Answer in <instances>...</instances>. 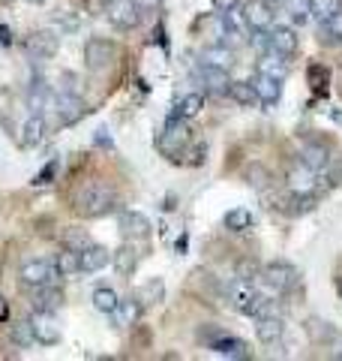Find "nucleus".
<instances>
[{
  "label": "nucleus",
  "instance_id": "nucleus-24",
  "mask_svg": "<svg viewBox=\"0 0 342 361\" xmlns=\"http://www.w3.org/2000/svg\"><path fill=\"white\" fill-rule=\"evenodd\" d=\"M201 63H210V66H222V70H228V66L234 63V51L228 49L225 42L208 45V49L201 51Z\"/></svg>",
  "mask_w": 342,
  "mask_h": 361
},
{
  "label": "nucleus",
  "instance_id": "nucleus-14",
  "mask_svg": "<svg viewBox=\"0 0 342 361\" xmlns=\"http://www.w3.org/2000/svg\"><path fill=\"white\" fill-rule=\"evenodd\" d=\"M243 18H246L249 30H270L273 27V9L265 0H253V4L243 9Z\"/></svg>",
  "mask_w": 342,
  "mask_h": 361
},
{
  "label": "nucleus",
  "instance_id": "nucleus-30",
  "mask_svg": "<svg viewBox=\"0 0 342 361\" xmlns=\"http://www.w3.org/2000/svg\"><path fill=\"white\" fill-rule=\"evenodd\" d=\"M111 259H114V268H118L120 274H132V268L139 265V250H135V247H129V244H123Z\"/></svg>",
  "mask_w": 342,
  "mask_h": 361
},
{
  "label": "nucleus",
  "instance_id": "nucleus-22",
  "mask_svg": "<svg viewBox=\"0 0 342 361\" xmlns=\"http://www.w3.org/2000/svg\"><path fill=\"white\" fill-rule=\"evenodd\" d=\"M300 160L310 169H315V172H324V169L330 166V151L324 148V145L310 142V145H303L300 148Z\"/></svg>",
  "mask_w": 342,
  "mask_h": 361
},
{
  "label": "nucleus",
  "instance_id": "nucleus-12",
  "mask_svg": "<svg viewBox=\"0 0 342 361\" xmlns=\"http://www.w3.org/2000/svg\"><path fill=\"white\" fill-rule=\"evenodd\" d=\"M315 180H318V172L306 166L303 160L289 169V190H291V193H312Z\"/></svg>",
  "mask_w": 342,
  "mask_h": 361
},
{
  "label": "nucleus",
  "instance_id": "nucleus-27",
  "mask_svg": "<svg viewBox=\"0 0 342 361\" xmlns=\"http://www.w3.org/2000/svg\"><path fill=\"white\" fill-rule=\"evenodd\" d=\"M141 301L139 298H135V295H129L127 301H120L118 304V310H114V316H118V322L120 325H135V322H139L141 319Z\"/></svg>",
  "mask_w": 342,
  "mask_h": 361
},
{
  "label": "nucleus",
  "instance_id": "nucleus-19",
  "mask_svg": "<svg viewBox=\"0 0 342 361\" xmlns=\"http://www.w3.org/2000/svg\"><path fill=\"white\" fill-rule=\"evenodd\" d=\"M267 39H270V49L273 51H282L285 58L298 51V33H294L291 27H270L267 30Z\"/></svg>",
  "mask_w": 342,
  "mask_h": 361
},
{
  "label": "nucleus",
  "instance_id": "nucleus-31",
  "mask_svg": "<svg viewBox=\"0 0 342 361\" xmlns=\"http://www.w3.org/2000/svg\"><path fill=\"white\" fill-rule=\"evenodd\" d=\"M222 223H225L228 232H246L249 226H253V214H249L246 208H232V211L225 214Z\"/></svg>",
  "mask_w": 342,
  "mask_h": 361
},
{
  "label": "nucleus",
  "instance_id": "nucleus-20",
  "mask_svg": "<svg viewBox=\"0 0 342 361\" xmlns=\"http://www.w3.org/2000/svg\"><path fill=\"white\" fill-rule=\"evenodd\" d=\"M42 139H45V118L39 111H30V118L25 121V127H21V145H25V148H37Z\"/></svg>",
  "mask_w": 342,
  "mask_h": 361
},
{
  "label": "nucleus",
  "instance_id": "nucleus-23",
  "mask_svg": "<svg viewBox=\"0 0 342 361\" xmlns=\"http://www.w3.org/2000/svg\"><path fill=\"white\" fill-rule=\"evenodd\" d=\"M258 73L285 78V73H289V61H285V54H282V51L267 49L265 54H261V61H258Z\"/></svg>",
  "mask_w": 342,
  "mask_h": 361
},
{
  "label": "nucleus",
  "instance_id": "nucleus-6",
  "mask_svg": "<svg viewBox=\"0 0 342 361\" xmlns=\"http://www.w3.org/2000/svg\"><path fill=\"white\" fill-rule=\"evenodd\" d=\"M265 280L277 292H291V289H298L300 274H298V268L289 265V262H267L265 265Z\"/></svg>",
  "mask_w": 342,
  "mask_h": 361
},
{
  "label": "nucleus",
  "instance_id": "nucleus-46",
  "mask_svg": "<svg viewBox=\"0 0 342 361\" xmlns=\"http://www.w3.org/2000/svg\"><path fill=\"white\" fill-rule=\"evenodd\" d=\"M27 4H33V6H39V4H45V0H27Z\"/></svg>",
  "mask_w": 342,
  "mask_h": 361
},
{
  "label": "nucleus",
  "instance_id": "nucleus-39",
  "mask_svg": "<svg viewBox=\"0 0 342 361\" xmlns=\"http://www.w3.org/2000/svg\"><path fill=\"white\" fill-rule=\"evenodd\" d=\"M310 85L315 90H327V70H322V66H310Z\"/></svg>",
  "mask_w": 342,
  "mask_h": 361
},
{
  "label": "nucleus",
  "instance_id": "nucleus-34",
  "mask_svg": "<svg viewBox=\"0 0 342 361\" xmlns=\"http://www.w3.org/2000/svg\"><path fill=\"white\" fill-rule=\"evenodd\" d=\"M201 109H204V97L201 94H186V97H180V103H177V115L189 121V118L201 115Z\"/></svg>",
  "mask_w": 342,
  "mask_h": 361
},
{
  "label": "nucleus",
  "instance_id": "nucleus-7",
  "mask_svg": "<svg viewBox=\"0 0 342 361\" xmlns=\"http://www.w3.org/2000/svg\"><path fill=\"white\" fill-rule=\"evenodd\" d=\"M118 58V45L108 42V39H87L84 45V63H87V70H106V66Z\"/></svg>",
  "mask_w": 342,
  "mask_h": 361
},
{
  "label": "nucleus",
  "instance_id": "nucleus-17",
  "mask_svg": "<svg viewBox=\"0 0 342 361\" xmlns=\"http://www.w3.org/2000/svg\"><path fill=\"white\" fill-rule=\"evenodd\" d=\"M282 334H285V322L279 316H258L255 337L261 343H277V341H282Z\"/></svg>",
  "mask_w": 342,
  "mask_h": 361
},
{
  "label": "nucleus",
  "instance_id": "nucleus-11",
  "mask_svg": "<svg viewBox=\"0 0 342 361\" xmlns=\"http://www.w3.org/2000/svg\"><path fill=\"white\" fill-rule=\"evenodd\" d=\"M208 346L213 349L216 355H225V358H246L249 355V349H246L243 341H237V337H232V334H222V331L210 334Z\"/></svg>",
  "mask_w": 342,
  "mask_h": 361
},
{
  "label": "nucleus",
  "instance_id": "nucleus-40",
  "mask_svg": "<svg viewBox=\"0 0 342 361\" xmlns=\"http://www.w3.org/2000/svg\"><path fill=\"white\" fill-rule=\"evenodd\" d=\"M66 247H72V250L82 253L84 247H90V238H87V235H82V232H70V235H66Z\"/></svg>",
  "mask_w": 342,
  "mask_h": 361
},
{
  "label": "nucleus",
  "instance_id": "nucleus-42",
  "mask_svg": "<svg viewBox=\"0 0 342 361\" xmlns=\"http://www.w3.org/2000/svg\"><path fill=\"white\" fill-rule=\"evenodd\" d=\"M94 139H96V145H99V148H111V135H108V130H96V135H94Z\"/></svg>",
  "mask_w": 342,
  "mask_h": 361
},
{
  "label": "nucleus",
  "instance_id": "nucleus-38",
  "mask_svg": "<svg viewBox=\"0 0 342 361\" xmlns=\"http://www.w3.org/2000/svg\"><path fill=\"white\" fill-rule=\"evenodd\" d=\"M57 169H61V160H51L37 178H33V184H37V187H49L51 180H54V175H57Z\"/></svg>",
  "mask_w": 342,
  "mask_h": 361
},
{
  "label": "nucleus",
  "instance_id": "nucleus-4",
  "mask_svg": "<svg viewBox=\"0 0 342 361\" xmlns=\"http://www.w3.org/2000/svg\"><path fill=\"white\" fill-rule=\"evenodd\" d=\"M21 283L27 289H37V286H49V283H57V277H61V271H57L54 262L49 259H30V262L21 265Z\"/></svg>",
  "mask_w": 342,
  "mask_h": 361
},
{
  "label": "nucleus",
  "instance_id": "nucleus-32",
  "mask_svg": "<svg viewBox=\"0 0 342 361\" xmlns=\"http://www.w3.org/2000/svg\"><path fill=\"white\" fill-rule=\"evenodd\" d=\"M45 106H49V85L45 82H33L30 90H27V109L30 111H45Z\"/></svg>",
  "mask_w": 342,
  "mask_h": 361
},
{
  "label": "nucleus",
  "instance_id": "nucleus-1",
  "mask_svg": "<svg viewBox=\"0 0 342 361\" xmlns=\"http://www.w3.org/2000/svg\"><path fill=\"white\" fill-rule=\"evenodd\" d=\"M114 208V190L102 180H90L75 193V211L82 217H102Z\"/></svg>",
  "mask_w": 342,
  "mask_h": 361
},
{
  "label": "nucleus",
  "instance_id": "nucleus-15",
  "mask_svg": "<svg viewBox=\"0 0 342 361\" xmlns=\"http://www.w3.org/2000/svg\"><path fill=\"white\" fill-rule=\"evenodd\" d=\"M30 304H33V310L54 313L57 307H61V289H57V283H49V286H37V289H30Z\"/></svg>",
  "mask_w": 342,
  "mask_h": 361
},
{
  "label": "nucleus",
  "instance_id": "nucleus-29",
  "mask_svg": "<svg viewBox=\"0 0 342 361\" xmlns=\"http://www.w3.org/2000/svg\"><path fill=\"white\" fill-rule=\"evenodd\" d=\"M118 304H120V298H118V292H114L111 286H99V289L94 292V307H96L99 313L114 316V310H118Z\"/></svg>",
  "mask_w": 342,
  "mask_h": 361
},
{
  "label": "nucleus",
  "instance_id": "nucleus-18",
  "mask_svg": "<svg viewBox=\"0 0 342 361\" xmlns=\"http://www.w3.org/2000/svg\"><path fill=\"white\" fill-rule=\"evenodd\" d=\"M120 229H123V235H132V238H147L153 226L139 211H123L120 214Z\"/></svg>",
  "mask_w": 342,
  "mask_h": 361
},
{
  "label": "nucleus",
  "instance_id": "nucleus-37",
  "mask_svg": "<svg viewBox=\"0 0 342 361\" xmlns=\"http://www.w3.org/2000/svg\"><path fill=\"white\" fill-rule=\"evenodd\" d=\"M312 13H318V18H330L334 13H339V0H312Z\"/></svg>",
  "mask_w": 342,
  "mask_h": 361
},
{
  "label": "nucleus",
  "instance_id": "nucleus-45",
  "mask_svg": "<svg viewBox=\"0 0 342 361\" xmlns=\"http://www.w3.org/2000/svg\"><path fill=\"white\" fill-rule=\"evenodd\" d=\"M9 42H13V37H9V27L0 25V45H9Z\"/></svg>",
  "mask_w": 342,
  "mask_h": 361
},
{
  "label": "nucleus",
  "instance_id": "nucleus-2",
  "mask_svg": "<svg viewBox=\"0 0 342 361\" xmlns=\"http://www.w3.org/2000/svg\"><path fill=\"white\" fill-rule=\"evenodd\" d=\"M225 295H228V304H232L234 310H241V313H246V316H265V310H267V298L265 295H258V289L253 286V280L249 277H237V280H232L228 283V289H225Z\"/></svg>",
  "mask_w": 342,
  "mask_h": 361
},
{
  "label": "nucleus",
  "instance_id": "nucleus-25",
  "mask_svg": "<svg viewBox=\"0 0 342 361\" xmlns=\"http://www.w3.org/2000/svg\"><path fill=\"white\" fill-rule=\"evenodd\" d=\"M225 94H228V99H232V103H237V106H253V103H258L253 82H228Z\"/></svg>",
  "mask_w": 342,
  "mask_h": 361
},
{
  "label": "nucleus",
  "instance_id": "nucleus-33",
  "mask_svg": "<svg viewBox=\"0 0 342 361\" xmlns=\"http://www.w3.org/2000/svg\"><path fill=\"white\" fill-rule=\"evenodd\" d=\"M9 337H13V343H15V346H33V343H37V334H33L30 319L13 322V329H9Z\"/></svg>",
  "mask_w": 342,
  "mask_h": 361
},
{
  "label": "nucleus",
  "instance_id": "nucleus-35",
  "mask_svg": "<svg viewBox=\"0 0 342 361\" xmlns=\"http://www.w3.org/2000/svg\"><path fill=\"white\" fill-rule=\"evenodd\" d=\"M285 13H289L294 21H310L312 18V0H282Z\"/></svg>",
  "mask_w": 342,
  "mask_h": 361
},
{
  "label": "nucleus",
  "instance_id": "nucleus-41",
  "mask_svg": "<svg viewBox=\"0 0 342 361\" xmlns=\"http://www.w3.org/2000/svg\"><path fill=\"white\" fill-rule=\"evenodd\" d=\"M241 0H213V9L216 13H228V9H237Z\"/></svg>",
  "mask_w": 342,
  "mask_h": 361
},
{
  "label": "nucleus",
  "instance_id": "nucleus-5",
  "mask_svg": "<svg viewBox=\"0 0 342 361\" xmlns=\"http://www.w3.org/2000/svg\"><path fill=\"white\" fill-rule=\"evenodd\" d=\"M106 16L114 27L132 30L141 21V9L135 0H106Z\"/></svg>",
  "mask_w": 342,
  "mask_h": 361
},
{
  "label": "nucleus",
  "instance_id": "nucleus-28",
  "mask_svg": "<svg viewBox=\"0 0 342 361\" xmlns=\"http://www.w3.org/2000/svg\"><path fill=\"white\" fill-rule=\"evenodd\" d=\"M135 298H139L141 301V307H151V304H159V301H163L165 298V283H163V280H147V283L139 289V292H135Z\"/></svg>",
  "mask_w": 342,
  "mask_h": 361
},
{
  "label": "nucleus",
  "instance_id": "nucleus-3",
  "mask_svg": "<svg viewBox=\"0 0 342 361\" xmlns=\"http://www.w3.org/2000/svg\"><path fill=\"white\" fill-rule=\"evenodd\" d=\"M189 127H186V118H180V115H175V118H168L165 121V130L159 133V139H156V148L163 151L168 160H177L180 157V151L189 145Z\"/></svg>",
  "mask_w": 342,
  "mask_h": 361
},
{
  "label": "nucleus",
  "instance_id": "nucleus-10",
  "mask_svg": "<svg viewBox=\"0 0 342 361\" xmlns=\"http://www.w3.org/2000/svg\"><path fill=\"white\" fill-rule=\"evenodd\" d=\"M30 325H33V334H37V343L54 346L57 341H61V325H57L54 313L33 310V316H30Z\"/></svg>",
  "mask_w": 342,
  "mask_h": 361
},
{
  "label": "nucleus",
  "instance_id": "nucleus-36",
  "mask_svg": "<svg viewBox=\"0 0 342 361\" xmlns=\"http://www.w3.org/2000/svg\"><path fill=\"white\" fill-rule=\"evenodd\" d=\"M322 33H327V39L342 42V9H339V13H334L330 18H324V21H322Z\"/></svg>",
  "mask_w": 342,
  "mask_h": 361
},
{
  "label": "nucleus",
  "instance_id": "nucleus-8",
  "mask_svg": "<svg viewBox=\"0 0 342 361\" xmlns=\"http://www.w3.org/2000/svg\"><path fill=\"white\" fill-rule=\"evenodd\" d=\"M54 111H57V123H61V127H72V123H78L84 118L87 106L75 94H57L54 97Z\"/></svg>",
  "mask_w": 342,
  "mask_h": 361
},
{
  "label": "nucleus",
  "instance_id": "nucleus-9",
  "mask_svg": "<svg viewBox=\"0 0 342 361\" xmlns=\"http://www.w3.org/2000/svg\"><path fill=\"white\" fill-rule=\"evenodd\" d=\"M25 49H27L30 58L49 61V58L57 54V49H61V39H57L51 30H37V33H30V37L25 39Z\"/></svg>",
  "mask_w": 342,
  "mask_h": 361
},
{
  "label": "nucleus",
  "instance_id": "nucleus-21",
  "mask_svg": "<svg viewBox=\"0 0 342 361\" xmlns=\"http://www.w3.org/2000/svg\"><path fill=\"white\" fill-rule=\"evenodd\" d=\"M198 78L204 85H208V90H213V94H225L228 87V70H222V66H210V63H201L198 66Z\"/></svg>",
  "mask_w": 342,
  "mask_h": 361
},
{
  "label": "nucleus",
  "instance_id": "nucleus-16",
  "mask_svg": "<svg viewBox=\"0 0 342 361\" xmlns=\"http://www.w3.org/2000/svg\"><path fill=\"white\" fill-rule=\"evenodd\" d=\"M78 259H82V274H96V271H102L111 262V253L106 250V247L90 244V247H84V250L78 253Z\"/></svg>",
  "mask_w": 342,
  "mask_h": 361
},
{
  "label": "nucleus",
  "instance_id": "nucleus-13",
  "mask_svg": "<svg viewBox=\"0 0 342 361\" xmlns=\"http://www.w3.org/2000/svg\"><path fill=\"white\" fill-rule=\"evenodd\" d=\"M255 97H258V103H265V106H277L279 103V97H282V78L277 75H265V73H258L255 75Z\"/></svg>",
  "mask_w": 342,
  "mask_h": 361
},
{
  "label": "nucleus",
  "instance_id": "nucleus-26",
  "mask_svg": "<svg viewBox=\"0 0 342 361\" xmlns=\"http://www.w3.org/2000/svg\"><path fill=\"white\" fill-rule=\"evenodd\" d=\"M54 265H57V271H61V277L82 274V259H78V250H72V247H66V250L57 253Z\"/></svg>",
  "mask_w": 342,
  "mask_h": 361
},
{
  "label": "nucleus",
  "instance_id": "nucleus-44",
  "mask_svg": "<svg viewBox=\"0 0 342 361\" xmlns=\"http://www.w3.org/2000/svg\"><path fill=\"white\" fill-rule=\"evenodd\" d=\"M6 319H9V304L4 295H0V322H6Z\"/></svg>",
  "mask_w": 342,
  "mask_h": 361
},
{
  "label": "nucleus",
  "instance_id": "nucleus-43",
  "mask_svg": "<svg viewBox=\"0 0 342 361\" xmlns=\"http://www.w3.org/2000/svg\"><path fill=\"white\" fill-rule=\"evenodd\" d=\"M135 4H139L141 13H151V9H156L159 4H163V0H135Z\"/></svg>",
  "mask_w": 342,
  "mask_h": 361
}]
</instances>
